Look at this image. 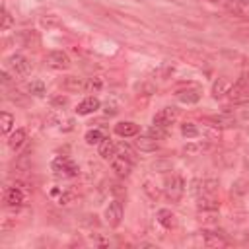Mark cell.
Returning a JSON list of instances; mask_svg holds the SVG:
<instances>
[{"mask_svg": "<svg viewBox=\"0 0 249 249\" xmlns=\"http://www.w3.org/2000/svg\"><path fill=\"white\" fill-rule=\"evenodd\" d=\"M117 154V144L111 140V138H105L101 144H99V156L103 158V160H109L111 161V158Z\"/></svg>", "mask_w": 249, "mask_h": 249, "instance_id": "cell-21", "label": "cell"}, {"mask_svg": "<svg viewBox=\"0 0 249 249\" xmlns=\"http://www.w3.org/2000/svg\"><path fill=\"white\" fill-rule=\"evenodd\" d=\"M58 86L68 93H80L88 89V82H84V78H78V76H62Z\"/></svg>", "mask_w": 249, "mask_h": 249, "instance_id": "cell-9", "label": "cell"}, {"mask_svg": "<svg viewBox=\"0 0 249 249\" xmlns=\"http://www.w3.org/2000/svg\"><path fill=\"white\" fill-rule=\"evenodd\" d=\"M156 220H158V224H161L165 230H173V228L177 226V218H175V214H173L169 208H160V210L156 212Z\"/></svg>", "mask_w": 249, "mask_h": 249, "instance_id": "cell-17", "label": "cell"}, {"mask_svg": "<svg viewBox=\"0 0 249 249\" xmlns=\"http://www.w3.org/2000/svg\"><path fill=\"white\" fill-rule=\"evenodd\" d=\"M25 140H27V132H25V128H16L14 132L8 134V146H10L14 152L19 150V148L25 144Z\"/></svg>", "mask_w": 249, "mask_h": 249, "instance_id": "cell-19", "label": "cell"}, {"mask_svg": "<svg viewBox=\"0 0 249 249\" xmlns=\"http://www.w3.org/2000/svg\"><path fill=\"white\" fill-rule=\"evenodd\" d=\"M220 4H224V6H226V10H228L230 14H235V16H243V10H241V6H239L235 0H222Z\"/></svg>", "mask_w": 249, "mask_h": 249, "instance_id": "cell-30", "label": "cell"}, {"mask_svg": "<svg viewBox=\"0 0 249 249\" xmlns=\"http://www.w3.org/2000/svg\"><path fill=\"white\" fill-rule=\"evenodd\" d=\"M74 198H76L74 191H64V193H60V196H58V204H60V206H68V204L74 202Z\"/></svg>", "mask_w": 249, "mask_h": 249, "instance_id": "cell-31", "label": "cell"}, {"mask_svg": "<svg viewBox=\"0 0 249 249\" xmlns=\"http://www.w3.org/2000/svg\"><path fill=\"white\" fill-rule=\"evenodd\" d=\"M117 150H121V152H123V156H124V158H128L130 161H136V158H134V154H132V150H130L128 146L121 144V146H117Z\"/></svg>", "mask_w": 249, "mask_h": 249, "instance_id": "cell-37", "label": "cell"}, {"mask_svg": "<svg viewBox=\"0 0 249 249\" xmlns=\"http://www.w3.org/2000/svg\"><path fill=\"white\" fill-rule=\"evenodd\" d=\"M6 70H10L14 76H18V78H21V76H27L29 74V70H31V64H29V60L23 56V54H19V53H14V54H10L8 58H6Z\"/></svg>", "mask_w": 249, "mask_h": 249, "instance_id": "cell-2", "label": "cell"}, {"mask_svg": "<svg viewBox=\"0 0 249 249\" xmlns=\"http://www.w3.org/2000/svg\"><path fill=\"white\" fill-rule=\"evenodd\" d=\"M138 132H140V126L132 121H121L115 124V134L121 138H132V136H138Z\"/></svg>", "mask_w": 249, "mask_h": 249, "instance_id": "cell-13", "label": "cell"}, {"mask_svg": "<svg viewBox=\"0 0 249 249\" xmlns=\"http://www.w3.org/2000/svg\"><path fill=\"white\" fill-rule=\"evenodd\" d=\"M208 150H210V144H208V142H202V140H198V142H189V144L183 148V152L189 154V156H200V154H204V152H208Z\"/></svg>", "mask_w": 249, "mask_h": 249, "instance_id": "cell-20", "label": "cell"}, {"mask_svg": "<svg viewBox=\"0 0 249 249\" xmlns=\"http://www.w3.org/2000/svg\"><path fill=\"white\" fill-rule=\"evenodd\" d=\"M132 165H134V161H130V160L124 158V156L115 154V156L111 158V169L117 173V177H128V175L132 173Z\"/></svg>", "mask_w": 249, "mask_h": 249, "instance_id": "cell-8", "label": "cell"}, {"mask_svg": "<svg viewBox=\"0 0 249 249\" xmlns=\"http://www.w3.org/2000/svg\"><path fill=\"white\" fill-rule=\"evenodd\" d=\"M245 99H249V72H247V80H245V86H243L241 95H239L237 101H245Z\"/></svg>", "mask_w": 249, "mask_h": 249, "instance_id": "cell-39", "label": "cell"}, {"mask_svg": "<svg viewBox=\"0 0 249 249\" xmlns=\"http://www.w3.org/2000/svg\"><path fill=\"white\" fill-rule=\"evenodd\" d=\"M142 191L148 195L150 200H160V196H161V189H160L154 181H150V179H146V181L142 183Z\"/></svg>", "mask_w": 249, "mask_h": 249, "instance_id": "cell-22", "label": "cell"}, {"mask_svg": "<svg viewBox=\"0 0 249 249\" xmlns=\"http://www.w3.org/2000/svg\"><path fill=\"white\" fill-rule=\"evenodd\" d=\"M51 167H53V171L56 175H62V177H78V173H80V167L70 158H66V156L53 160Z\"/></svg>", "mask_w": 249, "mask_h": 249, "instance_id": "cell-3", "label": "cell"}, {"mask_svg": "<svg viewBox=\"0 0 249 249\" xmlns=\"http://www.w3.org/2000/svg\"><path fill=\"white\" fill-rule=\"evenodd\" d=\"M200 95H202V91L198 88H185V89H179L177 91V99L181 103H187V105L196 103L200 99Z\"/></svg>", "mask_w": 249, "mask_h": 249, "instance_id": "cell-18", "label": "cell"}, {"mask_svg": "<svg viewBox=\"0 0 249 249\" xmlns=\"http://www.w3.org/2000/svg\"><path fill=\"white\" fill-rule=\"evenodd\" d=\"M196 208L200 212H216L220 210V200L214 198V195H200L196 196Z\"/></svg>", "mask_w": 249, "mask_h": 249, "instance_id": "cell-15", "label": "cell"}, {"mask_svg": "<svg viewBox=\"0 0 249 249\" xmlns=\"http://www.w3.org/2000/svg\"><path fill=\"white\" fill-rule=\"evenodd\" d=\"M101 86H103V78H101V76H95V78H91V80L88 82V89H91V91H93V89H99Z\"/></svg>", "mask_w": 249, "mask_h": 249, "instance_id": "cell-36", "label": "cell"}, {"mask_svg": "<svg viewBox=\"0 0 249 249\" xmlns=\"http://www.w3.org/2000/svg\"><path fill=\"white\" fill-rule=\"evenodd\" d=\"M202 123H206L210 128H228V126H233L235 124V119L231 115H206L202 117Z\"/></svg>", "mask_w": 249, "mask_h": 249, "instance_id": "cell-10", "label": "cell"}, {"mask_svg": "<svg viewBox=\"0 0 249 249\" xmlns=\"http://www.w3.org/2000/svg\"><path fill=\"white\" fill-rule=\"evenodd\" d=\"M134 146H136V150H140V152H144V154H152V152H156V150L160 148L158 138H154V136H150V134H146V136H136Z\"/></svg>", "mask_w": 249, "mask_h": 249, "instance_id": "cell-14", "label": "cell"}, {"mask_svg": "<svg viewBox=\"0 0 249 249\" xmlns=\"http://www.w3.org/2000/svg\"><path fill=\"white\" fill-rule=\"evenodd\" d=\"M206 2H212V4H220L222 0H206Z\"/></svg>", "mask_w": 249, "mask_h": 249, "instance_id": "cell-41", "label": "cell"}, {"mask_svg": "<svg viewBox=\"0 0 249 249\" xmlns=\"http://www.w3.org/2000/svg\"><path fill=\"white\" fill-rule=\"evenodd\" d=\"M179 54H181V58L187 60L189 64H195V66H204V64H206V58H204L202 54H198V53L187 51V53H179Z\"/></svg>", "mask_w": 249, "mask_h": 249, "instance_id": "cell-24", "label": "cell"}, {"mask_svg": "<svg viewBox=\"0 0 249 249\" xmlns=\"http://www.w3.org/2000/svg\"><path fill=\"white\" fill-rule=\"evenodd\" d=\"M99 107H101V101H99L95 95H89V97H86V99H82V101L78 103L76 113H78V115H91V113H95Z\"/></svg>", "mask_w": 249, "mask_h": 249, "instance_id": "cell-16", "label": "cell"}, {"mask_svg": "<svg viewBox=\"0 0 249 249\" xmlns=\"http://www.w3.org/2000/svg\"><path fill=\"white\" fill-rule=\"evenodd\" d=\"M230 89H231V80L228 76H220V78L214 80L210 93H212L214 99H222V97L230 95Z\"/></svg>", "mask_w": 249, "mask_h": 249, "instance_id": "cell-11", "label": "cell"}, {"mask_svg": "<svg viewBox=\"0 0 249 249\" xmlns=\"http://www.w3.org/2000/svg\"><path fill=\"white\" fill-rule=\"evenodd\" d=\"M41 25L43 27H58L60 25V19H58V16H54V14H47V16H43L41 18Z\"/></svg>", "mask_w": 249, "mask_h": 249, "instance_id": "cell-29", "label": "cell"}, {"mask_svg": "<svg viewBox=\"0 0 249 249\" xmlns=\"http://www.w3.org/2000/svg\"><path fill=\"white\" fill-rule=\"evenodd\" d=\"M8 99H10V101H14V103H18V105H25V99L19 95V91H10Z\"/></svg>", "mask_w": 249, "mask_h": 249, "instance_id": "cell-38", "label": "cell"}, {"mask_svg": "<svg viewBox=\"0 0 249 249\" xmlns=\"http://www.w3.org/2000/svg\"><path fill=\"white\" fill-rule=\"evenodd\" d=\"M4 202H6V206H10V208H19V206L25 204V193H23L21 187H18V185L8 187V189L4 191Z\"/></svg>", "mask_w": 249, "mask_h": 249, "instance_id": "cell-7", "label": "cell"}, {"mask_svg": "<svg viewBox=\"0 0 249 249\" xmlns=\"http://www.w3.org/2000/svg\"><path fill=\"white\" fill-rule=\"evenodd\" d=\"M27 91L35 97H45V84L39 82V80H33V82L27 84Z\"/></svg>", "mask_w": 249, "mask_h": 249, "instance_id": "cell-27", "label": "cell"}, {"mask_svg": "<svg viewBox=\"0 0 249 249\" xmlns=\"http://www.w3.org/2000/svg\"><path fill=\"white\" fill-rule=\"evenodd\" d=\"M181 134L187 140H191V138H196L200 134V130H198V126L195 123H185V124H181Z\"/></svg>", "mask_w": 249, "mask_h": 249, "instance_id": "cell-26", "label": "cell"}, {"mask_svg": "<svg viewBox=\"0 0 249 249\" xmlns=\"http://www.w3.org/2000/svg\"><path fill=\"white\" fill-rule=\"evenodd\" d=\"M152 169L154 171H171V161H154L152 163Z\"/></svg>", "mask_w": 249, "mask_h": 249, "instance_id": "cell-35", "label": "cell"}, {"mask_svg": "<svg viewBox=\"0 0 249 249\" xmlns=\"http://www.w3.org/2000/svg\"><path fill=\"white\" fill-rule=\"evenodd\" d=\"M111 193H113L115 198H119V200H121L123 196H126V189H124L123 185H119V183H113V185H111Z\"/></svg>", "mask_w": 249, "mask_h": 249, "instance_id": "cell-34", "label": "cell"}, {"mask_svg": "<svg viewBox=\"0 0 249 249\" xmlns=\"http://www.w3.org/2000/svg\"><path fill=\"white\" fill-rule=\"evenodd\" d=\"M202 245L204 247H212V249H218V247H226L228 245V239L218 233V231H210V230H202Z\"/></svg>", "mask_w": 249, "mask_h": 249, "instance_id": "cell-12", "label": "cell"}, {"mask_svg": "<svg viewBox=\"0 0 249 249\" xmlns=\"http://www.w3.org/2000/svg\"><path fill=\"white\" fill-rule=\"evenodd\" d=\"M123 202L119 198H113L107 208H105V222L109 224V228H119L123 222Z\"/></svg>", "mask_w": 249, "mask_h": 249, "instance_id": "cell-5", "label": "cell"}, {"mask_svg": "<svg viewBox=\"0 0 249 249\" xmlns=\"http://www.w3.org/2000/svg\"><path fill=\"white\" fill-rule=\"evenodd\" d=\"M245 193H247L245 181H243V179H237V181L231 185V195H245Z\"/></svg>", "mask_w": 249, "mask_h": 249, "instance_id": "cell-32", "label": "cell"}, {"mask_svg": "<svg viewBox=\"0 0 249 249\" xmlns=\"http://www.w3.org/2000/svg\"><path fill=\"white\" fill-rule=\"evenodd\" d=\"M163 193H165V196H167L171 202H179V200L183 198V195H185V181H183V177L177 175V173L169 175V177L165 179Z\"/></svg>", "mask_w": 249, "mask_h": 249, "instance_id": "cell-1", "label": "cell"}, {"mask_svg": "<svg viewBox=\"0 0 249 249\" xmlns=\"http://www.w3.org/2000/svg\"><path fill=\"white\" fill-rule=\"evenodd\" d=\"M247 167H249V156H247Z\"/></svg>", "mask_w": 249, "mask_h": 249, "instance_id": "cell-42", "label": "cell"}, {"mask_svg": "<svg viewBox=\"0 0 249 249\" xmlns=\"http://www.w3.org/2000/svg\"><path fill=\"white\" fill-rule=\"evenodd\" d=\"M12 25H14V18H12V14L6 10V6H2V23H0V29H2V31H8Z\"/></svg>", "mask_w": 249, "mask_h": 249, "instance_id": "cell-28", "label": "cell"}, {"mask_svg": "<svg viewBox=\"0 0 249 249\" xmlns=\"http://www.w3.org/2000/svg\"><path fill=\"white\" fill-rule=\"evenodd\" d=\"M177 119H179V109L173 107V105H169V107L160 109V111L154 115L152 123H154L156 126H163V128H167V126H171Z\"/></svg>", "mask_w": 249, "mask_h": 249, "instance_id": "cell-4", "label": "cell"}, {"mask_svg": "<svg viewBox=\"0 0 249 249\" xmlns=\"http://www.w3.org/2000/svg\"><path fill=\"white\" fill-rule=\"evenodd\" d=\"M51 105H53V109H62V107L68 105V97H64V95H56V97L51 99Z\"/></svg>", "mask_w": 249, "mask_h": 249, "instance_id": "cell-33", "label": "cell"}, {"mask_svg": "<svg viewBox=\"0 0 249 249\" xmlns=\"http://www.w3.org/2000/svg\"><path fill=\"white\" fill-rule=\"evenodd\" d=\"M0 124H2V132L4 134H10L12 128H14V115L8 113V111H2L0 113Z\"/></svg>", "mask_w": 249, "mask_h": 249, "instance_id": "cell-25", "label": "cell"}, {"mask_svg": "<svg viewBox=\"0 0 249 249\" xmlns=\"http://www.w3.org/2000/svg\"><path fill=\"white\" fill-rule=\"evenodd\" d=\"M84 140H86V144H89V146H99L103 140H105V134L99 130V128H89L86 134H84Z\"/></svg>", "mask_w": 249, "mask_h": 249, "instance_id": "cell-23", "label": "cell"}, {"mask_svg": "<svg viewBox=\"0 0 249 249\" xmlns=\"http://www.w3.org/2000/svg\"><path fill=\"white\" fill-rule=\"evenodd\" d=\"M0 76H2V82H4V84H8V82H10V74H8L6 70H2V74H0Z\"/></svg>", "mask_w": 249, "mask_h": 249, "instance_id": "cell-40", "label": "cell"}, {"mask_svg": "<svg viewBox=\"0 0 249 249\" xmlns=\"http://www.w3.org/2000/svg\"><path fill=\"white\" fill-rule=\"evenodd\" d=\"M47 64L54 70H68L72 66V58L64 51H51L47 54Z\"/></svg>", "mask_w": 249, "mask_h": 249, "instance_id": "cell-6", "label": "cell"}]
</instances>
